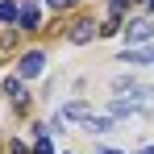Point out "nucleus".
<instances>
[{"label":"nucleus","mask_w":154,"mask_h":154,"mask_svg":"<svg viewBox=\"0 0 154 154\" xmlns=\"http://www.w3.org/2000/svg\"><path fill=\"white\" fill-rule=\"evenodd\" d=\"M42 67H46V54H42V50H29V54H21V63H17L21 79H38V75H42Z\"/></svg>","instance_id":"obj_1"},{"label":"nucleus","mask_w":154,"mask_h":154,"mask_svg":"<svg viewBox=\"0 0 154 154\" xmlns=\"http://www.w3.org/2000/svg\"><path fill=\"white\" fill-rule=\"evenodd\" d=\"M125 38L133 42V46L150 42V38H154V21H129V25H125Z\"/></svg>","instance_id":"obj_2"},{"label":"nucleus","mask_w":154,"mask_h":154,"mask_svg":"<svg viewBox=\"0 0 154 154\" xmlns=\"http://www.w3.org/2000/svg\"><path fill=\"white\" fill-rule=\"evenodd\" d=\"M38 21H42L38 4H33V0H25V4H21V25H25V29H38Z\"/></svg>","instance_id":"obj_3"},{"label":"nucleus","mask_w":154,"mask_h":154,"mask_svg":"<svg viewBox=\"0 0 154 154\" xmlns=\"http://www.w3.org/2000/svg\"><path fill=\"white\" fill-rule=\"evenodd\" d=\"M92 33H96V25H92V21H79V25L71 29V42H75V46H83V42H92Z\"/></svg>","instance_id":"obj_4"},{"label":"nucleus","mask_w":154,"mask_h":154,"mask_svg":"<svg viewBox=\"0 0 154 154\" xmlns=\"http://www.w3.org/2000/svg\"><path fill=\"white\" fill-rule=\"evenodd\" d=\"M88 117H92L88 104H67V108H63V121H88Z\"/></svg>","instance_id":"obj_5"},{"label":"nucleus","mask_w":154,"mask_h":154,"mask_svg":"<svg viewBox=\"0 0 154 154\" xmlns=\"http://www.w3.org/2000/svg\"><path fill=\"white\" fill-rule=\"evenodd\" d=\"M0 21H4V25H13V21H21V8H17L13 0H0Z\"/></svg>","instance_id":"obj_6"},{"label":"nucleus","mask_w":154,"mask_h":154,"mask_svg":"<svg viewBox=\"0 0 154 154\" xmlns=\"http://www.w3.org/2000/svg\"><path fill=\"white\" fill-rule=\"evenodd\" d=\"M112 112H117V117H137V108H133V104H121V100L112 104Z\"/></svg>","instance_id":"obj_7"},{"label":"nucleus","mask_w":154,"mask_h":154,"mask_svg":"<svg viewBox=\"0 0 154 154\" xmlns=\"http://www.w3.org/2000/svg\"><path fill=\"white\" fill-rule=\"evenodd\" d=\"M4 96H21V79H4Z\"/></svg>","instance_id":"obj_8"},{"label":"nucleus","mask_w":154,"mask_h":154,"mask_svg":"<svg viewBox=\"0 0 154 154\" xmlns=\"http://www.w3.org/2000/svg\"><path fill=\"white\" fill-rule=\"evenodd\" d=\"M33 154H54V146H50V142H46V137H42V142L33 146Z\"/></svg>","instance_id":"obj_9"},{"label":"nucleus","mask_w":154,"mask_h":154,"mask_svg":"<svg viewBox=\"0 0 154 154\" xmlns=\"http://www.w3.org/2000/svg\"><path fill=\"white\" fill-rule=\"evenodd\" d=\"M75 0H50V8H71Z\"/></svg>","instance_id":"obj_10"},{"label":"nucleus","mask_w":154,"mask_h":154,"mask_svg":"<svg viewBox=\"0 0 154 154\" xmlns=\"http://www.w3.org/2000/svg\"><path fill=\"white\" fill-rule=\"evenodd\" d=\"M100 154H117V150H108V146H100Z\"/></svg>","instance_id":"obj_11"},{"label":"nucleus","mask_w":154,"mask_h":154,"mask_svg":"<svg viewBox=\"0 0 154 154\" xmlns=\"http://www.w3.org/2000/svg\"><path fill=\"white\" fill-rule=\"evenodd\" d=\"M137 154H154V146H146V150H137Z\"/></svg>","instance_id":"obj_12"},{"label":"nucleus","mask_w":154,"mask_h":154,"mask_svg":"<svg viewBox=\"0 0 154 154\" xmlns=\"http://www.w3.org/2000/svg\"><path fill=\"white\" fill-rule=\"evenodd\" d=\"M150 13H154V0H150Z\"/></svg>","instance_id":"obj_13"}]
</instances>
